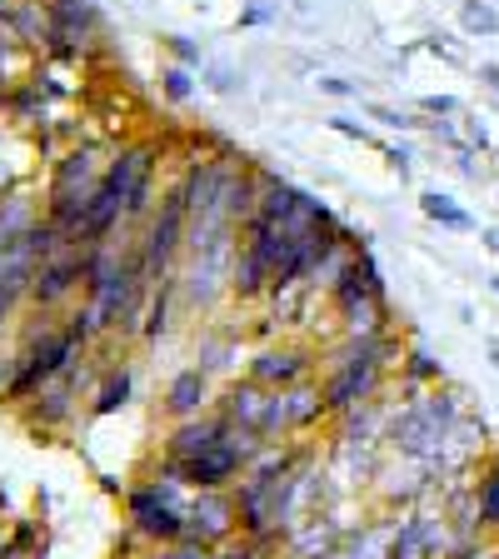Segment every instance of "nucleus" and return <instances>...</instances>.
<instances>
[{
  "instance_id": "nucleus-1",
  "label": "nucleus",
  "mask_w": 499,
  "mask_h": 559,
  "mask_svg": "<svg viewBox=\"0 0 499 559\" xmlns=\"http://www.w3.org/2000/svg\"><path fill=\"white\" fill-rule=\"evenodd\" d=\"M454 425H460V395H454V390H435V395L415 400V405L390 425V440L405 454H415V460H440Z\"/></svg>"
},
{
  "instance_id": "nucleus-2",
  "label": "nucleus",
  "mask_w": 499,
  "mask_h": 559,
  "mask_svg": "<svg viewBox=\"0 0 499 559\" xmlns=\"http://www.w3.org/2000/svg\"><path fill=\"white\" fill-rule=\"evenodd\" d=\"M384 349H390L384 335H355L340 349L335 370H330V380H325V409H349L355 400L375 395V380H380V370H384Z\"/></svg>"
},
{
  "instance_id": "nucleus-3",
  "label": "nucleus",
  "mask_w": 499,
  "mask_h": 559,
  "mask_svg": "<svg viewBox=\"0 0 499 559\" xmlns=\"http://www.w3.org/2000/svg\"><path fill=\"white\" fill-rule=\"evenodd\" d=\"M250 454H256V430H230L225 444L195 454L186 465H175V460L170 465H175V475H180V485H190V489H225L245 465H250Z\"/></svg>"
},
{
  "instance_id": "nucleus-4",
  "label": "nucleus",
  "mask_w": 499,
  "mask_h": 559,
  "mask_svg": "<svg viewBox=\"0 0 499 559\" xmlns=\"http://www.w3.org/2000/svg\"><path fill=\"white\" fill-rule=\"evenodd\" d=\"M130 524H135L145 539H161V545H180L190 535L186 510H175L170 500L161 495V485H140L130 489Z\"/></svg>"
},
{
  "instance_id": "nucleus-5",
  "label": "nucleus",
  "mask_w": 499,
  "mask_h": 559,
  "mask_svg": "<svg viewBox=\"0 0 499 559\" xmlns=\"http://www.w3.org/2000/svg\"><path fill=\"white\" fill-rule=\"evenodd\" d=\"M186 215H190V195H186V186H175L170 195H165L161 215L151 221V230H145V250H140V260H145V275H161V270L170 265L175 245L186 240Z\"/></svg>"
},
{
  "instance_id": "nucleus-6",
  "label": "nucleus",
  "mask_w": 499,
  "mask_h": 559,
  "mask_svg": "<svg viewBox=\"0 0 499 559\" xmlns=\"http://www.w3.org/2000/svg\"><path fill=\"white\" fill-rule=\"evenodd\" d=\"M91 280V250H60V255L40 260L31 280V300L35 305H60L75 295V285Z\"/></svg>"
},
{
  "instance_id": "nucleus-7",
  "label": "nucleus",
  "mask_w": 499,
  "mask_h": 559,
  "mask_svg": "<svg viewBox=\"0 0 499 559\" xmlns=\"http://www.w3.org/2000/svg\"><path fill=\"white\" fill-rule=\"evenodd\" d=\"M230 419L225 415H190L186 425H175V435H170V460L175 465H186V460H195V454H205V450H215V444H225L230 440Z\"/></svg>"
},
{
  "instance_id": "nucleus-8",
  "label": "nucleus",
  "mask_w": 499,
  "mask_h": 559,
  "mask_svg": "<svg viewBox=\"0 0 499 559\" xmlns=\"http://www.w3.org/2000/svg\"><path fill=\"white\" fill-rule=\"evenodd\" d=\"M310 374V349L300 345H280V349H260L256 365H250V380L265 384V390H290Z\"/></svg>"
},
{
  "instance_id": "nucleus-9",
  "label": "nucleus",
  "mask_w": 499,
  "mask_h": 559,
  "mask_svg": "<svg viewBox=\"0 0 499 559\" xmlns=\"http://www.w3.org/2000/svg\"><path fill=\"white\" fill-rule=\"evenodd\" d=\"M186 520H190V535L186 539H200V545H210V539H225V535H230V520H240V510H235V500H225L221 489H200L195 510H190Z\"/></svg>"
},
{
  "instance_id": "nucleus-10",
  "label": "nucleus",
  "mask_w": 499,
  "mask_h": 559,
  "mask_svg": "<svg viewBox=\"0 0 499 559\" xmlns=\"http://www.w3.org/2000/svg\"><path fill=\"white\" fill-rule=\"evenodd\" d=\"M265 409H270V395H265V384H235L230 395H225V419H230L235 430H256L265 435Z\"/></svg>"
},
{
  "instance_id": "nucleus-11",
  "label": "nucleus",
  "mask_w": 499,
  "mask_h": 559,
  "mask_svg": "<svg viewBox=\"0 0 499 559\" xmlns=\"http://www.w3.org/2000/svg\"><path fill=\"white\" fill-rule=\"evenodd\" d=\"M205 395H210L205 370H180L170 380V390H165V409L190 419V415H200V409H205Z\"/></svg>"
},
{
  "instance_id": "nucleus-12",
  "label": "nucleus",
  "mask_w": 499,
  "mask_h": 559,
  "mask_svg": "<svg viewBox=\"0 0 499 559\" xmlns=\"http://www.w3.org/2000/svg\"><path fill=\"white\" fill-rule=\"evenodd\" d=\"M66 419H70V370L40 384L31 409V425H66Z\"/></svg>"
},
{
  "instance_id": "nucleus-13",
  "label": "nucleus",
  "mask_w": 499,
  "mask_h": 559,
  "mask_svg": "<svg viewBox=\"0 0 499 559\" xmlns=\"http://www.w3.org/2000/svg\"><path fill=\"white\" fill-rule=\"evenodd\" d=\"M475 520H479V530L499 535V450L489 454L485 475H479V489H475Z\"/></svg>"
},
{
  "instance_id": "nucleus-14",
  "label": "nucleus",
  "mask_w": 499,
  "mask_h": 559,
  "mask_svg": "<svg viewBox=\"0 0 499 559\" xmlns=\"http://www.w3.org/2000/svg\"><path fill=\"white\" fill-rule=\"evenodd\" d=\"M419 210L430 215L435 225H444V230H475V221H470V210H460L450 195H440V190H430V195H419Z\"/></svg>"
},
{
  "instance_id": "nucleus-15",
  "label": "nucleus",
  "mask_w": 499,
  "mask_h": 559,
  "mask_svg": "<svg viewBox=\"0 0 499 559\" xmlns=\"http://www.w3.org/2000/svg\"><path fill=\"white\" fill-rule=\"evenodd\" d=\"M460 25H465L470 35H499V11L489 0H465V5H460Z\"/></svg>"
},
{
  "instance_id": "nucleus-16",
  "label": "nucleus",
  "mask_w": 499,
  "mask_h": 559,
  "mask_svg": "<svg viewBox=\"0 0 499 559\" xmlns=\"http://www.w3.org/2000/svg\"><path fill=\"white\" fill-rule=\"evenodd\" d=\"M126 395H130V374L116 370L110 380L100 384V395H95V415H110L116 405H126Z\"/></svg>"
},
{
  "instance_id": "nucleus-17",
  "label": "nucleus",
  "mask_w": 499,
  "mask_h": 559,
  "mask_svg": "<svg viewBox=\"0 0 499 559\" xmlns=\"http://www.w3.org/2000/svg\"><path fill=\"white\" fill-rule=\"evenodd\" d=\"M409 380H440V360L435 355H425V349H409Z\"/></svg>"
},
{
  "instance_id": "nucleus-18",
  "label": "nucleus",
  "mask_w": 499,
  "mask_h": 559,
  "mask_svg": "<svg viewBox=\"0 0 499 559\" xmlns=\"http://www.w3.org/2000/svg\"><path fill=\"white\" fill-rule=\"evenodd\" d=\"M155 559H215V555H210V545H200V539H180V545L161 549Z\"/></svg>"
},
{
  "instance_id": "nucleus-19",
  "label": "nucleus",
  "mask_w": 499,
  "mask_h": 559,
  "mask_svg": "<svg viewBox=\"0 0 499 559\" xmlns=\"http://www.w3.org/2000/svg\"><path fill=\"white\" fill-rule=\"evenodd\" d=\"M165 95H170V100H186V95H190V70L186 66L165 70Z\"/></svg>"
},
{
  "instance_id": "nucleus-20",
  "label": "nucleus",
  "mask_w": 499,
  "mask_h": 559,
  "mask_svg": "<svg viewBox=\"0 0 499 559\" xmlns=\"http://www.w3.org/2000/svg\"><path fill=\"white\" fill-rule=\"evenodd\" d=\"M419 110H425V116H460L465 105L454 100V95H425V100H419Z\"/></svg>"
},
{
  "instance_id": "nucleus-21",
  "label": "nucleus",
  "mask_w": 499,
  "mask_h": 559,
  "mask_svg": "<svg viewBox=\"0 0 499 559\" xmlns=\"http://www.w3.org/2000/svg\"><path fill=\"white\" fill-rule=\"evenodd\" d=\"M165 305H170V285H165V290H161V300L151 305V320H145V335H151V340L165 330Z\"/></svg>"
},
{
  "instance_id": "nucleus-22",
  "label": "nucleus",
  "mask_w": 499,
  "mask_h": 559,
  "mask_svg": "<svg viewBox=\"0 0 499 559\" xmlns=\"http://www.w3.org/2000/svg\"><path fill=\"white\" fill-rule=\"evenodd\" d=\"M256 549H260V539L245 535V539H230V545L221 549V559H256Z\"/></svg>"
},
{
  "instance_id": "nucleus-23",
  "label": "nucleus",
  "mask_w": 499,
  "mask_h": 559,
  "mask_svg": "<svg viewBox=\"0 0 499 559\" xmlns=\"http://www.w3.org/2000/svg\"><path fill=\"white\" fill-rule=\"evenodd\" d=\"M15 370H21V360H5V355H0V400H11V380H15Z\"/></svg>"
},
{
  "instance_id": "nucleus-24",
  "label": "nucleus",
  "mask_w": 499,
  "mask_h": 559,
  "mask_svg": "<svg viewBox=\"0 0 499 559\" xmlns=\"http://www.w3.org/2000/svg\"><path fill=\"white\" fill-rule=\"evenodd\" d=\"M170 50H175V56H180V60H190V66H195V60H200V50H195V46H186L180 35H170Z\"/></svg>"
},
{
  "instance_id": "nucleus-25",
  "label": "nucleus",
  "mask_w": 499,
  "mask_h": 559,
  "mask_svg": "<svg viewBox=\"0 0 499 559\" xmlns=\"http://www.w3.org/2000/svg\"><path fill=\"white\" fill-rule=\"evenodd\" d=\"M479 75H485V85L499 95V66H479Z\"/></svg>"
},
{
  "instance_id": "nucleus-26",
  "label": "nucleus",
  "mask_w": 499,
  "mask_h": 559,
  "mask_svg": "<svg viewBox=\"0 0 499 559\" xmlns=\"http://www.w3.org/2000/svg\"><path fill=\"white\" fill-rule=\"evenodd\" d=\"M320 91H330V95H349V85H345V81H320Z\"/></svg>"
},
{
  "instance_id": "nucleus-27",
  "label": "nucleus",
  "mask_w": 499,
  "mask_h": 559,
  "mask_svg": "<svg viewBox=\"0 0 499 559\" xmlns=\"http://www.w3.org/2000/svg\"><path fill=\"white\" fill-rule=\"evenodd\" d=\"M489 285H495V290H499V275H489Z\"/></svg>"
},
{
  "instance_id": "nucleus-28",
  "label": "nucleus",
  "mask_w": 499,
  "mask_h": 559,
  "mask_svg": "<svg viewBox=\"0 0 499 559\" xmlns=\"http://www.w3.org/2000/svg\"><path fill=\"white\" fill-rule=\"evenodd\" d=\"M245 5H256V0H245Z\"/></svg>"
}]
</instances>
